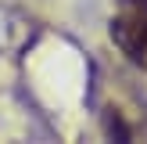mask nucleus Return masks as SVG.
I'll return each mask as SVG.
<instances>
[{
  "instance_id": "nucleus-1",
  "label": "nucleus",
  "mask_w": 147,
  "mask_h": 144,
  "mask_svg": "<svg viewBox=\"0 0 147 144\" xmlns=\"http://www.w3.org/2000/svg\"><path fill=\"white\" fill-rule=\"evenodd\" d=\"M108 33L126 61L147 72V0H115Z\"/></svg>"
},
{
  "instance_id": "nucleus-2",
  "label": "nucleus",
  "mask_w": 147,
  "mask_h": 144,
  "mask_svg": "<svg viewBox=\"0 0 147 144\" xmlns=\"http://www.w3.org/2000/svg\"><path fill=\"white\" fill-rule=\"evenodd\" d=\"M104 130H108V137H115V141H133V130L126 126V119H122L115 108L104 115Z\"/></svg>"
}]
</instances>
